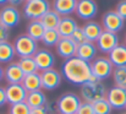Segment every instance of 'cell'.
<instances>
[{
    "label": "cell",
    "instance_id": "obj_21",
    "mask_svg": "<svg viewBox=\"0 0 126 114\" xmlns=\"http://www.w3.org/2000/svg\"><path fill=\"white\" fill-rule=\"evenodd\" d=\"M22 86L26 88L27 92H33L42 90V80H41V73H33V74H27L25 75L22 80Z\"/></svg>",
    "mask_w": 126,
    "mask_h": 114
},
{
    "label": "cell",
    "instance_id": "obj_29",
    "mask_svg": "<svg viewBox=\"0 0 126 114\" xmlns=\"http://www.w3.org/2000/svg\"><path fill=\"white\" fill-rule=\"evenodd\" d=\"M113 80L115 86L126 90V66L114 68L113 71Z\"/></svg>",
    "mask_w": 126,
    "mask_h": 114
},
{
    "label": "cell",
    "instance_id": "obj_16",
    "mask_svg": "<svg viewBox=\"0 0 126 114\" xmlns=\"http://www.w3.org/2000/svg\"><path fill=\"white\" fill-rule=\"evenodd\" d=\"M25 77V73L20 68L18 63H9L4 69V78L9 85L11 83H21Z\"/></svg>",
    "mask_w": 126,
    "mask_h": 114
},
{
    "label": "cell",
    "instance_id": "obj_39",
    "mask_svg": "<svg viewBox=\"0 0 126 114\" xmlns=\"http://www.w3.org/2000/svg\"><path fill=\"white\" fill-rule=\"evenodd\" d=\"M4 78V69L1 68V65H0V81Z\"/></svg>",
    "mask_w": 126,
    "mask_h": 114
},
{
    "label": "cell",
    "instance_id": "obj_37",
    "mask_svg": "<svg viewBox=\"0 0 126 114\" xmlns=\"http://www.w3.org/2000/svg\"><path fill=\"white\" fill-rule=\"evenodd\" d=\"M5 103H7V99H6V92H5V88L0 86V107H2Z\"/></svg>",
    "mask_w": 126,
    "mask_h": 114
},
{
    "label": "cell",
    "instance_id": "obj_11",
    "mask_svg": "<svg viewBox=\"0 0 126 114\" xmlns=\"http://www.w3.org/2000/svg\"><path fill=\"white\" fill-rule=\"evenodd\" d=\"M41 80H42V90L53 91L61 85L63 76L58 70L49 69V70L41 71Z\"/></svg>",
    "mask_w": 126,
    "mask_h": 114
},
{
    "label": "cell",
    "instance_id": "obj_18",
    "mask_svg": "<svg viewBox=\"0 0 126 114\" xmlns=\"http://www.w3.org/2000/svg\"><path fill=\"white\" fill-rule=\"evenodd\" d=\"M77 27L79 25L75 19H72L71 16H63L56 30L61 38H71L72 33L75 32Z\"/></svg>",
    "mask_w": 126,
    "mask_h": 114
},
{
    "label": "cell",
    "instance_id": "obj_34",
    "mask_svg": "<svg viewBox=\"0 0 126 114\" xmlns=\"http://www.w3.org/2000/svg\"><path fill=\"white\" fill-rule=\"evenodd\" d=\"M115 11L119 14V16H120L123 20H126V0H120V1L118 2Z\"/></svg>",
    "mask_w": 126,
    "mask_h": 114
},
{
    "label": "cell",
    "instance_id": "obj_41",
    "mask_svg": "<svg viewBox=\"0 0 126 114\" xmlns=\"http://www.w3.org/2000/svg\"><path fill=\"white\" fill-rule=\"evenodd\" d=\"M125 44H126V36H125Z\"/></svg>",
    "mask_w": 126,
    "mask_h": 114
},
{
    "label": "cell",
    "instance_id": "obj_25",
    "mask_svg": "<svg viewBox=\"0 0 126 114\" xmlns=\"http://www.w3.org/2000/svg\"><path fill=\"white\" fill-rule=\"evenodd\" d=\"M26 32L31 38L39 42V40H42L43 35L45 32V28H44V26L42 25V22L39 20H33L27 25V31Z\"/></svg>",
    "mask_w": 126,
    "mask_h": 114
},
{
    "label": "cell",
    "instance_id": "obj_3",
    "mask_svg": "<svg viewBox=\"0 0 126 114\" xmlns=\"http://www.w3.org/2000/svg\"><path fill=\"white\" fill-rule=\"evenodd\" d=\"M12 44H14L16 55L20 59L27 58V57H33L38 50V42L34 40L33 38H31L27 33L17 36Z\"/></svg>",
    "mask_w": 126,
    "mask_h": 114
},
{
    "label": "cell",
    "instance_id": "obj_10",
    "mask_svg": "<svg viewBox=\"0 0 126 114\" xmlns=\"http://www.w3.org/2000/svg\"><path fill=\"white\" fill-rule=\"evenodd\" d=\"M97 44V48L99 52L102 53H107L109 54L116 45H119V36L118 33H114V32H109V31H104L102 32V35L99 36L98 40L95 42Z\"/></svg>",
    "mask_w": 126,
    "mask_h": 114
},
{
    "label": "cell",
    "instance_id": "obj_6",
    "mask_svg": "<svg viewBox=\"0 0 126 114\" xmlns=\"http://www.w3.org/2000/svg\"><path fill=\"white\" fill-rule=\"evenodd\" d=\"M91 70H92V75L98 81H103L113 75L114 65L111 64L109 58L99 57V58H95L91 63Z\"/></svg>",
    "mask_w": 126,
    "mask_h": 114
},
{
    "label": "cell",
    "instance_id": "obj_14",
    "mask_svg": "<svg viewBox=\"0 0 126 114\" xmlns=\"http://www.w3.org/2000/svg\"><path fill=\"white\" fill-rule=\"evenodd\" d=\"M33 59L37 64L38 71H44L49 69H54L55 65V57L48 49H38L37 53L33 55Z\"/></svg>",
    "mask_w": 126,
    "mask_h": 114
},
{
    "label": "cell",
    "instance_id": "obj_8",
    "mask_svg": "<svg viewBox=\"0 0 126 114\" xmlns=\"http://www.w3.org/2000/svg\"><path fill=\"white\" fill-rule=\"evenodd\" d=\"M107 101L109 102V104L111 106L113 109L116 111H121L126 108V90L118 87V86H113L111 88L108 90L107 92Z\"/></svg>",
    "mask_w": 126,
    "mask_h": 114
},
{
    "label": "cell",
    "instance_id": "obj_33",
    "mask_svg": "<svg viewBox=\"0 0 126 114\" xmlns=\"http://www.w3.org/2000/svg\"><path fill=\"white\" fill-rule=\"evenodd\" d=\"M76 114H94L93 104L92 103H88V102H82L80 104Z\"/></svg>",
    "mask_w": 126,
    "mask_h": 114
},
{
    "label": "cell",
    "instance_id": "obj_40",
    "mask_svg": "<svg viewBox=\"0 0 126 114\" xmlns=\"http://www.w3.org/2000/svg\"><path fill=\"white\" fill-rule=\"evenodd\" d=\"M6 2H9V0H0V5H4Z\"/></svg>",
    "mask_w": 126,
    "mask_h": 114
},
{
    "label": "cell",
    "instance_id": "obj_22",
    "mask_svg": "<svg viewBox=\"0 0 126 114\" xmlns=\"http://www.w3.org/2000/svg\"><path fill=\"white\" fill-rule=\"evenodd\" d=\"M83 32L84 36H86V39L88 42H97L99 36L102 35L103 32V27L102 25H99L98 22H94V21H89L84 25L83 27Z\"/></svg>",
    "mask_w": 126,
    "mask_h": 114
},
{
    "label": "cell",
    "instance_id": "obj_19",
    "mask_svg": "<svg viewBox=\"0 0 126 114\" xmlns=\"http://www.w3.org/2000/svg\"><path fill=\"white\" fill-rule=\"evenodd\" d=\"M53 10L63 16H70L76 11L77 0H53Z\"/></svg>",
    "mask_w": 126,
    "mask_h": 114
},
{
    "label": "cell",
    "instance_id": "obj_9",
    "mask_svg": "<svg viewBox=\"0 0 126 114\" xmlns=\"http://www.w3.org/2000/svg\"><path fill=\"white\" fill-rule=\"evenodd\" d=\"M21 19L20 11L17 10V7L11 6V5H5L4 7H1L0 10V22L7 28H14L18 25Z\"/></svg>",
    "mask_w": 126,
    "mask_h": 114
},
{
    "label": "cell",
    "instance_id": "obj_26",
    "mask_svg": "<svg viewBox=\"0 0 126 114\" xmlns=\"http://www.w3.org/2000/svg\"><path fill=\"white\" fill-rule=\"evenodd\" d=\"M16 52L14 48V44L7 42L0 43V63H10L15 58Z\"/></svg>",
    "mask_w": 126,
    "mask_h": 114
},
{
    "label": "cell",
    "instance_id": "obj_1",
    "mask_svg": "<svg viewBox=\"0 0 126 114\" xmlns=\"http://www.w3.org/2000/svg\"><path fill=\"white\" fill-rule=\"evenodd\" d=\"M61 75L70 83L82 86L83 83L91 81L93 76L91 70V63H87L77 57L67 59L61 66Z\"/></svg>",
    "mask_w": 126,
    "mask_h": 114
},
{
    "label": "cell",
    "instance_id": "obj_28",
    "mask_svg": "<svg viewBox=\"0 0 126 114\" xmlns=\"http://www.w3.org/2000/svg\"><path fill=\"white\" fill-rule=\"evenodd\" d=\"M60 38L61 37H60L58 30H45L41 42L47 47H56Z\"/></svg>",
    "mask_w": 126,
    "mask_h": 114
},
{
    "label": "cell",
    "instance_id": "obj_4",
    "mask_svg": "<svg viewBox=\"0 0 126 114\" xmlns=\"http://www.w3.org/2000/svg\"><path fill=\"white\" fill-rule=\"evenodd\" d=\"M81 103L82 101L80 96L72 92H66L56 99V112L60 114H76Z\"/></svg>",
    "mask_w": 126,
    "mask_h": 114
},
{
    "label": "cell",
    "instance_id": "obj_27",
    "mask_svg": "<svg viewBox=\"0 0 126 114\" xmlns=\"http://www.w3.org/2000/svg\"><path fill=\"white\" fill-rule=\"evenodd\" d=\"M17 63H18L20 68L22 69V71L25 73V75H27V74H33V73H38V68H37V64H36L33 57L21 58Z\"/></svg>",
    "mask_w": 126,
    "mask_h": 114
},
{
    "label": "cell",
    "instance_id": "obj_5",
    "mask_svg": "<svg viewBox=\"0 0 126 114\" xmlns=\"http://www.w3.org/2000/svg\"><path fill=\"white\" fill-rule=\"evenodd\" d=\"M50 10V4L48 0H28L23 4V16L30 21L41 20L44 14Z\"/></svg>",
    "mask_w": 126,
    "mask_h": 114
},
{
    "label": "cell",
    "instance_id": "obj_12",
    "mask_svg": "<svg viewBox=\"0 0 126 114\" xmlns=\"http://www.w3.org/2000/svg\"><path fill=\"white\" fill-rule=\"evenodd\" d=\"M5 92H6L7 103H10V104L26 102V98H27V95H28V92L22 86V83H11V85H7L5 87Z\"/></svg>",
    "mask_w": 126,
    "mask_h": 114
},
{
    "label": "cell",
    "instance_id": "obj_35",
    "mask_svg": "<svg viewBox=\"0 0 126 114\" xmlns=\"http://www.w3.org/2000/svg\"><path fill=\"white\" fill-rule=\"evenodd\" d=\"M9 36H10L9 30L0 22V43H1V42H7Z\"/></svg>",
    "mask_w": 126,
    "mask_h": 114
},
{
    "label": "cell",
    "instance_id": "obj_36",
    "mask_svg": "<svg viewBox=\"0 0 126 114\" xmlns=\"http://www.w3.org/2000/svg\"><path fill=\"white\" fill-rule=\"evenodd\" d=\"M30 114H49V111L47 108V106L39 107V108H31Z\"/></svg>",
    "mask_w": 126,
    "mask_h": 114
},
{
    "label": "cell",
    "instance_id": "obj_30",
    "mask_svg": "<svg viewBox=\"0 0 126 114\" xmlns=\"http://www.w3.org/2000/svg\"><path fill=\"white\" fill-rule=\"evenodd\" d=\"M93 104V109H94V114H111V106L109 104V102L107 101V98L99 99Z\"/></svg>",
    "mask_w": 126,
    "mask_h": 114
},
{
    "label": "cell",
    "instance_id": "obj_43",
    "mask_svg": "<svg viewBox=\"0 0 126 114\" xmlns=\"http://www.w3.org/2000/svg\"><path fill=\"white\" fill-rule=\"evenodd\" d=\"M26 1H28V0H26Z\"/></svg>",
    "mask_w": 126,
    "mask_h": 114
},
{
    "label": "cell",
    "instance_id": "obj_17",
    "mask_svg": "<svg viewBox=\"0 0 126 114\" xmlns=\"http://www.w3.org/2000/svg\"><path fill=\"white\" fill-rule=\"evenodd\" d=\"M98 48L93 42H88L86 40L84 43H81L77 45V52H76V57L82 59L87 63H92L95 59Z\"/></svg>",
    "mask_w": 126,
    "mask_h": 114
},
{
    "label": "cell",
    "instance_id": "obj_42",
    "mask_svg": "<svg viewBox=\"0 0 126 114\" xmlns=\"http://www.w3.org/2000/svg\"><path fill=\"white\" fill-rule=\"evenodd\" d=\"M123 114H126V113H123Z\"/></svg>",
    "mask_w": 126,
    "mask_h": 114
},
{
    "label": "cell",
    "instance_id": "obj_31",
    "mask_svg": "<svg viewBox=\"0 0 126 114\" xmlns=\"http://www.w3.org/2000/svg\"><path fill=\"white\" fill-rule=\"evenodd\" d=\"M30 112H31V108L26 102L11 104L9 109V114H30Z\"/></svg>",
    "mask_w": 126,
    "mask_h": 114
},
{
    "label": "cell",
    "instance_id": "obj_38",
    "mask_svg": "<svg viewBox=\"0 0 126 114\" xmlns=\"http://www.w3.org/2000/svg\"><path fill=\"white\" fill-rule=\"evenodd\" d=\"M9 2H10L11 6H15V7H16V6H18V5L26 2V0H9Z\"/></svg>",
    "mask_w": 126,
    "mask_h": 114
},
{
    "label": "cell",
    "instance_id": "obj_32",
    "mask_svg": "<svg viewBox=\"0 0 126 114\" xmlns=\"http://www.w3.org/2000/svg\"><path fill=\"white\" fill-rule=\"evenodd\" d=\"M71 39L75 42V43H77V44H81V43H84L87 39H86V36H84V32H83V28L82 27H77L76 30H75V32L72 33V36H71Z\"/></svg>",
    "mask_w": 126,
    "mask_h": 114
},
{
    "label": "cell",
    "instance_id": "obj_13",
    "mask_svg": "<svg viewBox=\"0 0 126 114\" xmlns=\"http://www.w3.org/2000/svg\"><path fill=\"white\" fill-rule=\"evenodd\" d=\"M76 15L82 20H91L98 12V4L95 0H77Z\"/></svg>",
    "mask_w": 126,
    "mask_h": 114
},
{
    "label": "cell",
    "instance_id": "obj_2",
    "mask_svg": "<svg viewBox=\"0 0 126 114\" xmlns=\"http://www.w3.org/2000/svg\"><path fill=\"white\" fill-rule=\"evenodd\" d=\"M107 87L102 81H88L83 83L80 88L81 98L83 102L94 103L99 99H103L107 97Z\"/></svg>",
    "mask_w": 126,
    "mask_h": 114
},
{
    "label": "cell",
    "instance_id": "obj_20",
    "mask_svg": "<svg viewBox=\"0 0 126 114\" xmlns=\"http://www.w3.org/2000/svg\"><path fill=\"white\" fill-rule=\"evenodd\" d=\"M109 60L114 65V68L126 66V44L116 45L110 53H109Z\"/></svg>",
    "mask_w": 126,
    "mask_h": 114
},
{
    "label": "cell",
    "instance_id": "obj_15",
    "mask_svg": "<svg viewBox=\"0 0 126 114\" xmlns=\"http://www.w3.org/2000/svg\"><path fill=\"white\" fill-rule=\"evenodd\" d=\"M77 43H75L71 38H60L56 44V53L59 57L64 58L65 60L76 57L77 52Z\"/></svg>",
    "mask_w": 126,
    "mask_h": 114
},
{
    "label": "cell",
    "instance_id": "obj_24",
    "mask_svg": "<svg viewBox=\"0 0 126 114\" xmlns=\"http://www.w3.org/2000/svg\"><path fill=\"white\" fill-rule=\"evenodd\" d=\"M61 20V16L56 14L54 10H49L47 14H44L41 17V22L45 30H56L59 26V22Z\"/></svg>",
    "mask_w": 126,
    "mask_h": 114
},
{
    "label": "cell",
    "instance_id": "obj_23",
    "mask_svg": "<svg viewBox=\"0 0 126 114\" xmlns=\"http://www.w3.org/2000/svg\"><path fill=\"white\" fill-rule=\"evenodd\" d=\"M26 103L30 106V108H39V107H44L48 103V99L42 90H38V91L28 92Z\"/></svg>",
    "mask_w": 126,
    "mask_h": 114
},
{
    "label": "cell",
    "instance_id": "obj_7",
    "mask_svg": "<svg viewBox=\"0 0 126 114\" xmlns=\"http://www.w3.org/2000/svg\"><path fill=\"white\" fill-rule=\"evenodd\" d=\"M124 25H125V20H123L115 10L107 11L102 17V27L104 31L118 33L124 28Z\"/></svg>",
    "mask_w": 126,
    "mask_h": 114
}]
</instances>
